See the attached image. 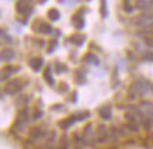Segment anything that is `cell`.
<instances>
[{
	"label": "cell",
	"instance_id": "cell-10",
	"mask_svg": "<svg viewBox=\"0 0 153 149\" xmlns=\"http://www.w3.org/2000/svg\"><path fill=\"white\" fill-rule=\"evenodd\" d=\"M108 132H110V141L112 142H117L120 139V131H118V125H111L108 128Z\"/></svg>",
	"mask_w": 153,
	"mask_h": 149
},
{
	"label": "cell",
	"instance_id": "cell-15",
	"mask_svg": "<svg viewBox=\"0 0 153 149\" xmlns=\"http://www.w3.org/2000/svg\"><path fill=\"white\" fill-rule=\"evenodd\" d=\"M72 21L74 23V27L76 28H83L84 25V20L82 19V13H77V14H74L73 16V19H72Z\"/></svg>",
	"mask_w": 153,
	"mask_h": 149
},
{
	"label": "cell",
	"instance_id": "cell-11",
	"mask_svg": "<svg viewBox=\"0 0 153 149\" xmlns=\"http://www.w3.org/2000/svg\"><path fill=\"white\" fill-rule=\"evenodd\" d=\"M42 65H44V61H42V58H33V59H30V66H31V68H33L35 72L41 70Z\"/></svg>",
	"mask_w": 153,
	"mask_h": 149
},
{
	"label": "cell",
	"instance_id": "cell-27",
	"mask_svg": "<svg viewBox=\"0 0 153 149\" xmlns=\"http://www.w3.org/2000/svg\"><path fill=\"white\" fill-rule=\"evenodd\" d=\"M66 70H68L66 65H63V63H59V62H56V72H58V73H63V72H66Z\"/></svg>",
	"mask_w": 153,
	"mask_h": 149
},
{
	"label": "cell",
	"instance_id": "cell-7",
	"mask_svg": "<svg viewBox=\"0 0 153 149\" xmlns=\"http://www.w3.org/2000/svg\"><path fill=\"white\" fill-rule=\"evenodd\" d=\"M69 148H70L69 136L66 135V134H63V135L59 138V141H58V145H56L55 149H69Z\"/></svg>",
	"mask_w": 153,
	"mask_h": 149
},
{
	"label": "cell",
	"instance_id": "cell-34",
	"mask_svg": "<svg viewBox=\"0 0 153 149\" xmlns=\"http://www.w3.org/2000/svg\"><path fill=\"white\" fill-rule=\"evenodd\" d=\"M124 145H125V146H134V145H136V141L135 139H128V141L124 142Z\"/></svg>",
	"mask_w": 153,
	"mask_h": 149
},
{
	"label": "cell",
	"instance_id": "cell-17",
	"mask_svg": "<svg viewBox=\"0 0 153 149\" xmlns=\"http://www.w3.org/2000/svg\"><path fill=\"white\" fill-rule=\"evenodd\" d=\"M56 139H58V132H56V131H49V134H48V138H47V145L52 146V145L55 144Z\"/></svg>",
	"mask_w": 153,
	"mask_h": 149
},
{
	"label": "cell",
	"instance_id": "cell-24",
	"mask_svg": "<svg viewBox=\"0 0 153 149\" xmlns=\"http://www.w3.org/2000/svg\"><path fill=\"white\" fill-rule=\"evenodd\" d=\"M4 70L7 72V73L11 74V73H16V72H19V70H20V66H11V65H7V66L4 68Z\"/></svg>",
	"mask_w": 153,
	"mask_h": 149
},
{
	"label": "cell",
	"instance_id": "cell-39",
	"mask_svg": "<svg viewBox=\"0 0 153 149\" xmlns=\"http://www.w3.org/2000/svg\"><path fill=\"white\" fill-rule=\"evenodd\" d=\"M152 90H153V84H152Z\"/></svg>",
	"mask_w": 153,
	"mask_h": 149
},
{
	"label": "cell",
	"instance_id": "cell-21",
	"mask_svg": "<svg viewBox=\"0 0 153 149\" xmlns=\"http://www.w3.org/2000/svg\"><path fill=\"white\" fill-rule=\"evenodd\" d=\"M69 41L73 42V44H76V45H80V44L84 41V37L83 35H74V37L69 38Z\"/></svg>",
	"mask_w": 153,
	"mask_h": 149
},
{
	"label": "cell",
	"instance_id": "cell-12",
	"mask_svg": "<svg viewBox=\"0 0 153 149\" xmlns=\"http://www.w3.org/2000/svg\"><path fill=\"white\" fill-rule=\"evenodd\" d=\"M139 124H140V128H143L145 131H152L153 130V121L149 118V117H146V118H143L142 121H139Z\"/></svg>",
	"mask_w": 153,
	"mask_h": 149
},
{
	"label": "cell",
	"instance_id": "cell-1",
	"mask_svg": "<svg viewBox=\"0 0 153 149\" xmlns=\"http://www.w3.org/2000/svg\"><path fill=\"white\" fill-rule=\"evenodd\" d=\"M96 138H97L98 145H104L110 142V132H108L107 125L98 124L97 128H96Z\"/></svg>",
	"mask_w": 153,
	"mask_h": 149
},
{
	"label": "cell",
	"instance_id": "cell-35",
	"mask_svg": "<svg viewBox=\"0 0 153 149\" xmlns=\"http://www.w3.org/2000/svg\"><path fill=\"white\" fill-rule=\"evenodd\" d=\"M51 110H63V106L62 104H55V106H52Z\"/></svg>",
	"mask_w": 153,
	"mask_h": 149
},
{
	"label": "cell",
	"instance_id": "cell-4",
	"mask_svg": "<svg viewBox=\"0 0 153 149\" xmlns=\"http://www.w3.org/2000/svg\"><path fill=\"white\" fill-rule=\"evenodd\" d=\"M77 121V117H76V114H72V115H69L68 118H65V120H62V121H59V128H62V130H69L70 127L73 125L74 122Z\"/></svg>",
	"mask_w": 153,
	"mask_h": 149
},
{
	"label": "cell",
	"instance_id": "cell-14",
	"mask_svg": "<svg viewBox=\"0 0 153 149\" xmlns=\"http://www.w3.org/2000/svg\"><path fill=\"white\" fill-rule=\"evenodd\" d=\"M17 118H20L21 121L24 122V124H27L28 120H30V111H28V108H21L19 111V115H17Z\"/></svg>",
	"mask_w": 153,
	"mask_h": 149
},
{
	"label": "cell",
	"instance_id": "cell-26",
	"mask_svg": "<svg viewBox=\"0 0 153 149\" xmlns=\"http://www.w3.org/2000/svg\"><path fill=\"white\" fill-rule=\"evenodd\" d=\"M118 131H120L121 138H122V136H126V134H128V130L125 128V124H120V125H118Z\"/></svg>",
	"mask_w": 153,
	"mask_h": 149
},
{
	"label": "cell",
	"instance_id": "cell-20",
	"mask_svg": "<svg viewBox=\"0 0 153 149\" xmlns=\"http://www.w3.org/2000/svg\"><path fill=\"white\" fill-rule=\"evenodd\" d=\"M48 17H49V20L51 21H58L59 20V11L58 10H55V9H51L49 10V13H48Z\"/></svg>",
	"mask_w": 153,
	"mask_h": 149
},
{
	"label": "cell",
	"instance_id": "cell-13",
	"mask_svg": "<svg viewBox=\"0 0 153 149\" xmlns=\"http://www.w3.org/2000/svg\"><path fill=\"white\" fill-rule=\"evenodd\" d=\"M91 132H93V124L91 122H88L86 125L83 127V130H82V135H83L84 139H88L90 136H91Z\"/></svg>",
	"mask_w": 153,
	"mask_h": 149
},
{
	"label": "cell",
	"instance_id": "cell-16",
	"mask_svg": "<svg viewBox=\"0 0 153 149\" xmlns=\"http://www.w3.org/2000/svg\"><path fill=\"white\" fill-rule=\"evenodd\" d=\"M124 117H125L126 124H139V120H138V117L135 115V112H128L126 111V114Z\"/></svg>",
	"mask_w": 153,
	"mask_h": 149
},
{
	"label": "cell",
	"instance_id": "cell-36",
	"mask_svg": "<svg viewBox=\"0 0 153 149\" xmlns=\"http://www.w3.org/2000/svg\"><path fill=\"white\" fill-rule=\"evenodd\" d=\"M126 56H129L128 59H131V61H134V59H135V55H134V52H131V51H126Z\"/></svg>",
	"mask_w": 153,
	"mask_h": 149
},
{
	"label": "cell",
	"instance_id": "cell-5",
	"mask_svg": "<svg viewBox=\"0 0 153 149\" xmlns=\"http://www.w3.org/2000/svg\"><path fill=\"white\" fill-rule=\"evenodd\" d=\"M111 111H112L111 104H105V106H101L98 108V115L102 120H111Z\"/></svg>",
	"mask_w": 153,
	"mask_h": 149
},
{
	"label": "cell",
	"instance_id": "cell-38",
	"mask_svg": "<svg viewBox=\"0 0 153 149\" xmlns=\"http://www.w3.org/2000/svg\"><path fill=\"white\" fill-rule=\"evenodd\" d=\"M73 149H84V146H83V145H76Z\"/></svg>",
	"mask_w": 153,
	"mask_h": 149
},
{
	"label": "cell",
	"instance_id": "cell-23",
	"mask_svg": "<svg viewBox=\"0 0 153 149\" xmlns=\"http://www.w3.org/2000/svg\"><path fill=\"white\" fill-rule=\"evenodd\" d=\"M90 115H91V114H90V111H82V112H77V114H76V117H77V121L86 120V118H88Z\"/></svg>",
	"mask_w": 153,
	"mask_h": 149
},
{
	"label": "cell",
	"instance_id": "cell-29",
	"mask_svg": "<svg viewBox=\"0 0 153 149\" xmlns=\"http://www.w3.org/2000/svg\"><path fill=\"white\" fill-rule=\"evenodd\" d=\"M74 76H76V82H77V83H84V76L83 74H80L79 70L74 73Z\"/></svg>",
	"mask_w": 153,
	"mask_h": 149
},
{
	"label": "cell",
	"instance_id": "cell-3",
	"mask_svg": "<svg viewBox=\"0 0 153 149\" xmlns=\"http://www.w3.org/2000/svg\"><path fill=\"white\" fill-rule=\"evenodd\" d=\"M21 89H23V82H21V79H13L6 84L4 92H7L9 94H14V93H17V92H20Z\"/></svg>",
	"mask_w": 153,
	"mask_h": 149
},
{
	"label": "cell",
	"instance_id": "cell-30",
	"mask_svg": "<svg viewBox=\"0 0 153 149\" xmlns=\"http://www.w3.org/2000/svg\"><path fill=\"white\" fill-rule=\"evenodd\" d=\"M9 77H10V73H7L4 69L0 72V80H3V82H4V80H9Z\"/></svg>",
	"mask_w": 153,
	"mask_h": 149
},
{
	"label": "cell",
	"instance_id": "cell-2",
	"mask_svg": "<svg viewBox=\"0 0 153 149\" xmlns=\"http://www.w3.org/2000/svg\"><path fill=\"white\" fill-rule=\"evenodd\" d=\"M48 134H49V131H48L47 124H42V125L34 127V128L30 130V139H33V141L41 139V138L48 136Z\"/></svg>",
	"mask_w": 153,
	"mask_h": 149
},
{
	"label": "cell",
	"instance_id": "cell-28",
	"mask_svg": "<svg viewBox=\"0 0 153 149\" xmlns=\"http://www.w3.org/2000/svg\"><path fill=\"white\" fill-rule=\"evenodd\" d=\"M41 117H42V110L41 108H35V110H34V114H33V118L34 120H39Z\"/></svg>",
	"mask_w": 153,
	"mask_h": 149
},
{
	"label": "cell",
	"instance_id": "cell-32",
	"mask_svg": "<svg viewBox=\"0 0 153 149\" xmlns=\"http://www.w3.org/2000/svg\"><path fill=\"white\" fill-rule=\"evenodd\" d=\"M59 89H60V92H62V93H66V92L69 90V86H68L66 83H60L59 84Z\"/></svg>",
	"mask_w": 153,
	"mask_h": 149
},
{
	"label": "cell",
	"instance_id": "cell-9",
	"mask_svg": "<svg viewBox=\"0 0 153 149\" xmlns=\"http://www.w3.org/2000/svg\"><path fill=\"white\" fill-rule=\"evenodd\" d=\"M16 10H17L19 13H27V14H30L28 11H31V4H30L28 1H19V3L16 4Z\"/></svg>",
	"mask_w": 153,
	"mask_h": 149
},
{
	"label": "cell",
	"instance_id": "cell-37",
	"mask_svg": "<svg viewBox=\"0 0 153 149\" xmlns=\"http://www.w3.org/2000/svg\"><path fill=\"white\" fill-rule=\"evenodd\" d=\"M107 149H121V146L118 144H114V145H111L110 148H107Z\"/></svg>",
	"mask_w": 153,
	"mask_h": 149
},
{
	"label": "cell",
	"instance_id": "cell-22",
	"mask_svg": "<svg viewBox=\"0 0 153 149\" xmlns=\"http://www.w3.org/2000/svg\"><path fill=\"white\" fill-rule=\"evenodd\" d=\"M122 9L125 10V13H132L135 9V6L131 4V1H124V3H122Z\"/></svg>",
	"mask_w": 153,
	"mask_h": 149
},
{
	"label": "cell",
	"instance_id": "cell-6",
	"mask_svg": "<svg viewBox=\"0 0 153 149\" xmlns=\"http://www.w3.org/2000/svg\"><path fill=\"white\" fill-rule=\"evenodd\" d=\"M16 56V52L11 48H4L0 51V61H11Z\"/></svg>",
	"mask_w": 153,
	"mask_h": 149
},
{
	"label": "cell",
	"instance_id": "cell-33",
	"mask_svg": "<svg viewBox=\"0 0 153 149\" xmlns=\"http://www.w3.org/2000/svg\"><path fill=\"white\" fill-rule=\"evenodd\" d=\"M101 16L102 17H105L107 16V4H105V1H102L101 3Z\"/></svg>",
	"mask_w": 153,
	"mask_h": 149
},
{
	"label": "cell",
	"instance_id": "cell-19",
	"mask_svg": "<svg viewBox=\"0 0 153 149\" xmlns=\"http://www.w3.org/2000/svg\"><path fill=\"white\" fill-rule=\"evenodd\" d=\"M125 128L128 130V132H139L140 131V124H125Z\"/></svg>",
	"mask_w": 153,
	"mask_h": 149
},
{
	"label": "cell",
	"instance_id": "cell-8",
	"mask_svg": "<svg viewBox=\"0 0 153 149\" xmlns=\"http://www.w3.org/2000/svg\"><path fill=\"white\" fill-rule=\"evenodd\" d=\"M135 7L143 11H152L153 10V1H136Z\"/></svg>",
	"mask_w": 153,
	"mask_h": 149
},
{
	"label": "cell",
	"instance_id": "cell-31",
	"mask_svg": "<svg viewBox=\"0 0 153 149\" xmlns=\"http://www.w3.org/2000/svg\"><path fill=\"white\" fill-rule=\"evenodd\" d=\"M143 59L145 61H152L153 62V52H143Z\"/></svg>",
	"mask_w": 153,
	"mask_h": 149
},
{
	"label": "cell",
	"instance_id": "cell-25",
	"mask_svg": "<svg viewBox=\"0 0 153 149\" xmlns=\"http://www.w3.org/2000/svg\"><path fill=\"white\" fill-rule=\"evenodd\" d=\"M23 148L24 149H33L34 148V141L33 139H25V141H23Z\"/></svg>",
	"mask_w": 153,
	"mask_h": 149
},
{
	"label": "cell",
	"instance_id": "cell-18",
	"mask_svg": "<svg viewBox=\"0 0 153 149\" xmlns=\"http://www.w3.org/2000/svg\"><path fill=\"white\" fill-rule=\"evenodd\" d=\"M44 77H45V80H47L51 86H53V77H52V68H51V65L47 68L45 73H44Z\"/></svg>",
	"mask_w": 153,
	"mask_h": 149
}]
</instances>
